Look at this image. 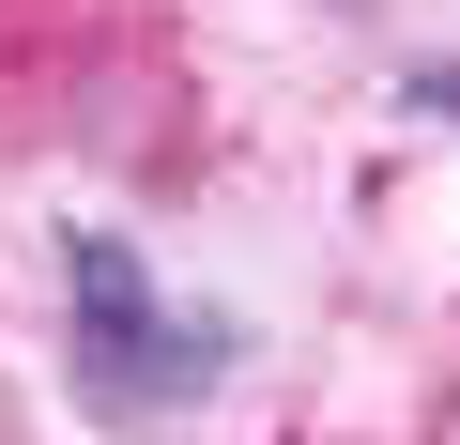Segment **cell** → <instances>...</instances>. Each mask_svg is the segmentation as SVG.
Instances as JSON below:
<instances>
[{"label":"cell","instance_id":"cell-1","mask_svg":"<svg viewBox=\"0 0 460 445\" xmlns=\"http://www.w3.org/2000/svg\"><path fill=\"white\" fill-rule=\"evenodd\" d=\"M62 369H77V414L93 430H184L215 384H230V353H246V323H230V307H169L154 292V262L123 246V231H93V215H77V231H62Z\"/></svg>","mask_w":460,"mask_h":445}]
</instances>
